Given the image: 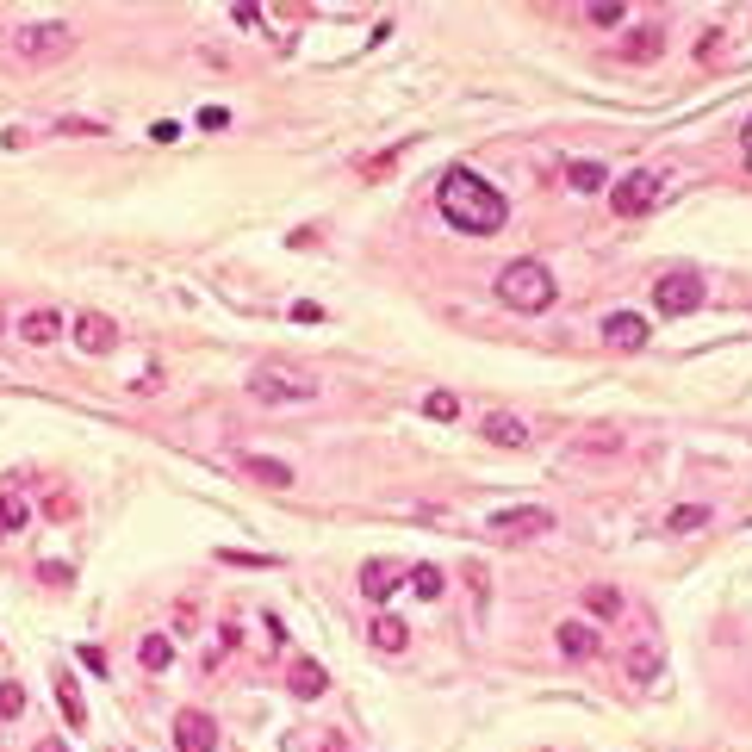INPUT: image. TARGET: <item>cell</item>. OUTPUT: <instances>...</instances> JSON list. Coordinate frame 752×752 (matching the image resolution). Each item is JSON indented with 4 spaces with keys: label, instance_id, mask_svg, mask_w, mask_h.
<instances>
[{
    "label": "cell",
    "instance_id": "cell-1",
    "mask_svg": "<svg viewBox=\"0 0 752 752\" xmlns=\"http://www.w3.org/2000/svg\"><path fill=\"white\" fill-rule=\"evenodd\" d=\"M435 206H442V218H448L460 237H498L503 218H510V199H503L479 168H460V162L442 168V181H435Z\"/></svg>",
    "mask_w": 752,
    "mask_h": 752
},
{
    "label": "cell",
    "instance_id": "cell-2",
    "mask_svg": "<svg viewBox=\"0 0 752 752\" xmlns=\"http://www.w3.org/2000/svg\"><path fill=\"white\" fill-rule=\"evenodd\" d=\"M560 299V286H553V274H547V261H535V255H522V261H510L498 274V305L510 311H522V317H535V311H547Z\"/></svg>",
    "mask_w": 752,
    "mask_h": 752
},
{
    "label": "cell",
    "instance_id": "cell-3",
    "mask_svg": "<svg viewBox=\"0 0 752 752\" xmlns=\"http://www.w3.org/2000/svg\"><path fill=\"white\" fill-rule=\"evenodd\" d=\"M249 398L267 410H286V404H311L317 398V379L305 368H286V361H261L249 368Z\"/></svg>",
    "mask_w": 752,
    "mask_h": 752
},
{
    "label": "cell",
    "instance_id": "cell-4",
    "mask_svg": "<svg viewBox=\"0 0 752 752\" xmlns=\"http://www.w3.org/2000/svg\"><path fill=\"white\" fill-rule=\"evenodd\" d=\"M69 44H75V31L63 25V19H31V25H19L13 38H6V50L19 56V63H56V56H69Z\"/></svg>",
    "mask_w": 752,
    "mask_h": 752
},
{
    "label": "cell",
    "instance_id": "cell-5",
    "mask_svg": "<svg viewBox=\"0 0 752 752\" xmlns=\"http://www.w3.org/2000/svg\"><path fill=\"white\" fill-rule=\"evenodd\" d=\"M697 305H703V280L690 267H672V274L653 280V311L659 317H690Z\"/></svg>",
    "mask_w": 752,
    "mask_h": 752
},
{
    "label": "cell",
    "instance_id": "cell-6",
    "mask_svg": "<svg viewBox=\"0 0 752 752\" xmlns=\"http://www.w3.org/2000/svg\"><path fill=\"white\" fill-rule=\"evenodd\" d=\"M492 535H498V541H535V535H553V510H547V503H510V510H492Z\"/></svg>",
    "mask_w": 752,
    "mask_h": 752
},
{
    "label": "cell",
    "instance_id": "cell-7",
    "mask_svg": "<svg viewBox=\"0 0 752 752\" xmlns=\"http://www.w3.org/2000/svg\"><path fill=\"white\" fill-rule=\"evenodd\" d=\"M610 206H616V218H646V212L659 206V174L634 168L628 181H616V187H610Z\"/></svg>",
    "mask_w": 752,
    "mask_h": 752
},
{
    "label": "cell",
    "instance_id": "cell-8",
    "mask_svg": "<svg viewBox=\"0 0 752 752\" xmlns=\"http://www.w3.org/2000/svg\"><path fill=\"white\" fill-rule=\"evenodd\" d=\"M69 336H75L81 355H113V349H119V324H113L106 311H81V317L69 324Z\"/></svg>",
    "mask_w": 752,
    "mask_h": 752
},
{
    "label": "cell",
    "instance_id": "cell-9",
    "mask_svg": "<svg viewBox=\"0 0 752 752\" xmlns=\"http://www.w3.org/2000/svg\"><path fill=\"white\" fill-rule=\"evenodd\" d=\"M69 336V317L56 311V305H31L25 317H19V342H31V349H50V342H63Z\"/></svg>",
    "mask_w": 752,
    "mask_h": 752
},
{
    "label": "cell",
    "instance_id": "cell-10",
    "mask_svg": "<svg viewBox=\"0 0 752 752\" xmlns=\"http://www.w3.org/2000/svg\"><path fill=\"white\" fill-rule=\"evenodd\" d=\"M218 747V722L199 715V709H181L174 715V752H212Z\"/></svg>",
    "mask_w": 752,
    "mask_h": 752
},
{
    "label": "cell",
    "instance_id": "cell-11",
    "mask_svg": "<svg viewBox=\"0 0 752 752\" xmlns=\"http://www.w3.org/2000/svg\"><path fill=\"white\" fill-rule=\"evenodd\" d=\"M646 317L640 311H616V317H604V342L616 349V355H634V349H646Z\"/></svg>",
    "mask_w": 752,
    "mask_h": 752
},
{
    "label": "cell",
    "instance_id": "cell-12",
    "mask_svg": "<svg viewBox=\"0 0 752 752\" xmlns=\"http://www.w3.org/2000/svg\"><path fill=\"white\" fill-rule=\"evenodd\" d=\"M243 473H249L255 486H267V492H286V486H299V473H292L286 460H274V454H243Z\"/></svg>",
    "mask_w": 752,
    "mask_h": 752
},
{
    "label": "cell",
    "instance_id": "cell-13",
    "mask_svg": "<svg viewBox=\"0 0 752 752\" xmlns=\"http://www.w3.org/2000/svg\"><path fill=\"white\" fill-rule=\"evenodd\" d=\"M597 640H604V634H597L591 622H560V628H553V646H560L566 659H591Z\"/></svg>",
    "mask_w": 752,
    "mask_h": 752
},
{
    "label": "cell",
    "instance_id": "cell-14",
    "mask_svg": "<svg viewBox=\"0 0 752 752\" xmlns=\"http://www.w3.org/2000/svg\"><path fill=\"white\" fill-rule=\"evenodd\" d=\"M479 435H486V442H498V448H528V423H522V417H510V410H492V417L479 423Z\"/></svg>",
    "mask_w": 752,
    "mask_h": 752
},
{
    "label": "cell",
    "instance_id": "cell-15",
    "mask_svg": "<svg viewBox=\"0 0 752 752\" xmlns=\"http://www.w3.org/2000/svg\"><path fill=\"white\" fill-rule=\"evenodd\" d=\"M566 187H572V193H610V168L591 162V156H572V162H566Z\"/></svg>",
    "mask_w": 752,
    "mask_h": 752
},
{
    "label": "cell",
    "instance_id": "cell-16",
    "mask_svg": "<svg viewBox=\"0 0 752 752\" xmlns=\"http://www.w3.org/2000/svg\"><path fill=\"white\" fill-rule=\"evenodd\" d=\"M392 591H398V566H392V560H368V566H361V597H368V604H385Z\"/></svg>",
    "mask_w": 752,
    "mask_h": 752
},
{
    "label": "cell",
    "instance_id": "cell-17",
    "mask_svg": "<svg viewBox=\"0 0 752 752\" xmlns=\"http://www.w3.org/2000/svg\"><path fill=\"white\" fill-rule=\"evenodd\" d=\"M324 690H330L324 665H317V659H292V697H299V703H311V697H324Z\"/></svg>",
    "mask_w": 752,
    "mask_h": 752
},
{
    "label": "cell",
    "instance_id": "cell-18",
    "mask_svg": "<svg viewBox=\"0 0 752 752\" xmlns=\"http://www.w3.org/2000/svg\"><path fill=\"white\" fill-rule=\"evenodd\" d=\"M585 616L616 622V616H622V591H616V585H585Z\"/></svg>",
    "mask_w": 752,
    "mask_h": 752
},
{
    "label": "cell",
    "instance_id": "cell-19",
    "mask_svg": "<svg viewBox=\"0 0 752 752\" xmlns=\"http://www.w3.org/2000/svg\"><path fill=\"white\" fill-rule=\"evenodd\" d=\"M368 640H374L379 653H404V646H410V628L398 622V616H374V628H368Z\"/></svg>",
    "mask_w": 752,
    "mask_h": 752
},
{
    "label": "cell",
    "instance_id": "cell-20",
    "mask_svg": "<svg viewBox=\"0 0 752 752\" xmlns=\"http://www.w3.org/2000/svg\"><path fill=\"white\" fill-rule=\"evenodd\" d=\"M137 659H143V672H168V665H174V640H168V634H143V640H137Z\"/></svg>",
    "mask_w": 752,
    "mask_h": 752
},
{
    "label": "cell",
    "instance_id": "cell-21",
    "mask_svg": "<svg viewBox=\"0 0 752 752\" xmlns=\"http://www.w3.org/2000/svg\"><path fill=\"white\" fill-rule=\"evenodd\" d=\"M659 50H665V31H659V25H646V31H628V44H622L628 63H653Z\"/></svg>",
    "mask_w": 752,
    "mask_h": 752
},
{
    "label": "cell",
    "instance_id": "cell-22",
    "mask_svg": "<svg viewBox=\"0 0 752 752\" xmlns=\"http://www.w3.org/2000/svg\"><path fill=\"white\" fill-rule=\"evenodd\" d=\"M665 528H672V535H690V528H709V503H678V510L665 516Z\"/></svg>",
    "mask_w": 752,
    "mask_h": 752
},
{
    "label": "cell",
    "instance_id": "cell-23",
    "mask_svg": "<svg viewBox=\"0 0 752 752\" xmlns=\"http://www.w3.org/2000/svg\"><path fill=\"white\" fill-rule=\"evenodd\" d=\"M25 516H31V503L19 498V492H0V535H19Z\"/></svg>",
    "mask_w": 752,
    "mask_h": 752
},
{
    "label": "cell",
    "instance_id": "cell-24",
    "mask_svg": "<svg viewBox=\"0 0 752 752\" xmlns=\"http://www.w3.org/2000/svg\"><path fill=\"white\" fill-rule=\"evenodd\" d=\"M410 591H417V597H429V604H435V597H442V591H448V579H442V566H410Z\"/></svg>",
    "mask_w": 752,
    "mask_h": 752
},
{
    "label": "cell",
    "instance_id": "cell-25",
    "mask_svg": "<svg viewBox=\"0 0 752 752\" xmlns=\"http://www.w3.org/2000/svg\"><path fill=\"white\" fill-rule=\"evenodd\" d=\"M423 417H435V423H454V417H460V398H454V392H429V398H423Z\"/></svg>",
    "mask_w": 752,
    "mask_h": 752
},
{
    "label": "cell",
    "instance_id": "cell-26",
    "mask_svg": "<svg viewBox=\"0 0 752 752\" xmlns=\"http://www.w3.org/2000/svg\"><path fill=\"white\" fill-rule=\"evenodd\" d=\"M56 703H63L69 728H88V703H81V690H75V684H56Z\"/></svg>",
    "mask_w": 752,
    "mask_h": 752
},
{
    "label": "cell",
    "instance_id": "cell-27",
    "mask_svg": "<svg viewBox=\"0 0 752 752\" xmlns=\"http://www.w3.org/2000/svg\"><path fill=\"white\" fill-rule=\"evenodd\" d=\"M653 672H659V653H653V646H634V653H628V678H634V684H646Z\"/></svg>",
    "mask_w": 752,
    "mask_h": 752
},
{
    "label": "cell",
    "instance_id": "cell-28",
    "mask_svg": "<svg viewBox=\"0 0 752 752\" xmlns=\"http://www.w3.org/2000/svg\"><path fill=\"white\" fill-rule=\"evenodd\" d=\"M622 442H616V429H591L585 442H579V454H616Z\"/></svg>",
    "mask_w": 752,
    "mask_h": 752
},
{
    "label": "cell",
    "instance_id": "cell-29",
    "mask_svg": "<svg viewBox=\"0 0 752 752\" xmlns=\"http://www.w3.org/2000/svg\"><path fill=\"white\" fill-rule=\"evenodd\" d=\"M25 715V690L19 684H0V722H19Z\"/></svg>",
    "mask_w": 752,
    "mask_h": 752
},
{
    "label": "cell",
    "instance_id": "cell-30",
    "mask_svg": "<svg viewBox=\"0 0 752 752\" xmlns=\"http://www.w3.org/2000/svg\"><path fill=\"white\" fill-rule=\"evenodd\" d=\"M56 137H106V125H94V119H56Z\"/></svg>",
    "mask_w": 752,
    "mask_h": 752
},
{
    "label": "cell",
    "instance_id": "cell-31",
    "mask_svg": "<svg viewBox=\"0 0 752 752\" xmlns=\"http://www.w3.org/2000/svg\"><path fill=\"white\" fill-rule=\"evenodd\" d=\"M585 19H591L597 31H616V25H622V19H628V6H591Z\"/></svg>",
    "mask_w": 752,
    "mask_h": 752
},
{
    "label": "cell",
    "instance_id": "cell-32",
    "mask_svg": "<svg viewBox=\"0 0 752 752\" xmlns=\"http://www.w3.org/2000/svg\"><path fill=\"white\" fill-rule=\"evenodd\" d=\"M75 659H81L88 672H100V678H106V653H100V646H75Z\"/></svg>",
    "mask_w": 752,
    "mask_h": 752
},
{
    "label": "cell",
    "instance_id": "cell-33",
    "mask_svg": "<svg viewBox=\"0 0 752 752\" xmlns=\"http://www.w3.org/2000/svg\"><path fill=\"white\" fill-rule=\"evenodd\" d=\"M231 125V113H224V106H206V113H199V131H224Z\"/></svg>",
    "mask_w": 752,
    "mask_h": 752
},
{
    "label": "cell",
    "instance_id": "cell-34",
    "mask_svg": "<svg viewBox=\"0 0 752 752\" xmlns=\"http://www.w3.org/2000/svg\"><path fill=\"white\" fill-rule=\"evenodd\" d=\"M231 19H237L243 31H261V13H255V6H231Z\"/></svg>",
    "mask_w": 752,
    "mask_h": 752
},
{
    "label": "cell",
    "instance_id": "cell-35",
    "mask_svg": "<svg viewBox=\"0 0 752 752\" xmlns=\"http://www.w3.org/2000/svg\"><path fill=\"white\" fill-rule=\"evenodd\" d=\"M149 143H181V125H149Z\"/></svg>",
    "mask_w": 752,
    "mask_h": 752
},
{
    "label": "cell",
    "instance_id": "cell-36",
    "mask_svg": "<svg viewBox=\"0 0 752 752\" xmlns=\"http://www.w3.org/2000/svg\"><path fill=\"white\" fill-rule=\"evenodd\" d=\"M740 156H747V174H752V119H747V131H740Z\"/></svg>",
    "mask_w": 752,
    "mask_h": 752
},
{
    "label": "cell",
    "instance_id": "cell-37",
    "mask_svg": "<svg viewBox=\"0 0 752 752\" xmlns=\"http://www.w3.org/2000/svg\"><path fill=\"white\" fill-rule=\"evenodd\" d=\"M38 752H63V740H38Z\"/></svg>",
    "mask_w": 752,
    "mask_h": 752
},
{
    "label": "cell",
    "instance_id": "cell-38",
    "mask_svg": "<svg viewBox=\"0 0 752 752\" xmlns=\"http://www.w3.org/2000/svg\"><path fill=\"white\" fill-rule=\"evenodd\" d=\"M0 336H6V311H0Z\"/></svg>",
    "mask_w": 752,
    "mask_h": 752
}]
</instances>
